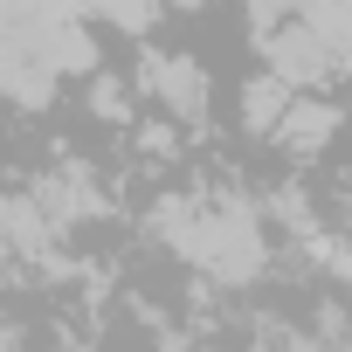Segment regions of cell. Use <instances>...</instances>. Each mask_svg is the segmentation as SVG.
Masks as SVG:
<instances>
[{"mask_svg": "<svg viewBox=\"0 0 352 352\" xmlns=\"http://www.w3.org/2000/svg\"><path fill=\"white\" fill-rule=\"evenodd\" d=\"M256 56H263V69L270 76H283L290 90H331L338 83V63H331V49L290 14V21H276V28H263L256 35Z\"/></svg>", "mask_w": 352, "mask_h": 352, "instance_id": "277c9868", "label": "cell"}, {"mask_svg": "<svg viewBox=\"0 0 352 352\" xmlns=\"http://www.w3.org/2000/svg\"><path fill=\"white\" fill-rule=\"evenodd\" d=\"M194 352H235V345H194Z\"/></svg>", "mask_w": 352, "mask_h": 352, "instance_id": "5bb4252c", "label": "cell"}, {"mask_svg": "<svg viewBox=\"0 0 352 352\" xmlns=\"http://www.w3.org/2000/svg\"><path fill=\"white\" fill-rule=\"evenodd\" d=\"M0 256H14L28 270H49V276H69V256H63V228L42 214V201L21 187V194H0Z\"/></svg>", "mask_w": 352, "mask_h": 352, "instance_id": "5b68a950", "label": "cell"}, {"mask_svg": "<svg viewBox=\"0 0 352 352\" xmlns=\"http://www.w3.org/2000/svg\"><path fill=\"white\" fill-rule=\"evenodd\" d=\"M338 208H345V228H352V187H345V201H338Z\"/></svg>", "mask_w": 352, "mask_h": 352, "instance_id": "4fadbf2b", "label": "cell"}, {"mask_svg": "<svg viewBox=\"0 0 352 352\" xmlns=\"http://www.w3.org/2000/svg\"><path fill=\"white\" fill-rule=\"evenodd\" d=\"M304 8V0H242V14H249V28L263 35V28H276V21H290Z\"/></svg>", "mask_w": 352, "mask_h": 352, "instance_id": "30bf717a", "label": "cell"}, {"mask_svg": "<svg viewBox=\"0 0 352 352\" xmlns=\"http://www.w3.org/2000/svg\"><path fill=\"white\" fill-rule=\"evenodd\" d=\"M145 235L201 270V283L214 290H256L276 263V235H270V208L221 187V194H159L145 214Z\"/></svg>", "mask_w": 352, "mask_h": 352, "instance_id": "6da1fadb", "label": "cell"}, {"mask_svg": "<svg viewBox=\"0 0 352 352\" xmlns=\"http://www.w3.org/2000/svg\"><path fill=\"white\" fill-rule=\"evenodd\" d=\"M138 90H145V104L159 118H173L180 131H208V118H214V76L187 49L138 42Z\"/></svg>", "mask_w": 352, "mask_h": 352, "instance_id": "7a4b0ae2", "label": "cell"}, {"mask_svg": "<svg viewBox=\"0 0 352 352\" xmlns=\"http://www.w3.org/2000/svg\"><path fill=\"white\" fill-rule=\"evenodd\" d=\"M28 194L42 201V214H49L63 235L97 228V221L111 214V194H104L97 173H90V159H56V166H42L35 180H28Z\"/></svg>", "mask_w": 352, "mask_h": 352, "instance_id": "3957f363", "label": "cell"}, {"mask_svg": "<svg viewBox=\"0 0 352 352\" xmlns=\"http://www.w3.org/2000/svg\"><path fill=\"white\" fill-rule=\"evenodd\" d=\"M0 352H28V338H21V324H8V318H0Z\"/></svg>", "mask_w": 352, "mask_h": 352, "instance_id": "8fae6325", "label": "cell"}, {"mask_svg": "<svg viewBox=\"0 0 352 352\" xmlns=\"http://www.w3.org/2000/svg\"><path fill=\"white\" fill-rule=\"evenodd\" d=\"M338 131H345V104L324 97V90H297L290 111H283V124L270 131V145H276L290 166H318V159L338 145Z\"/></svg>", "mask_w": 352, "mask_h": 352, "instance_id": "8992f818", "label": "cell"}, {"mask_svg": "<svg viewBox=\"0 0 352 352\" xmlns=\"http://www.w3.org/2000/svg\"><path fill=\"white\" fill-rule=\"evenodd\" d=\"M290 97H297V90H290L283 76H270V69H256V76H249V83L235 90V124H242L249 138H263V145H270V131L283 124V111H290Z\"/></svg>", "mask_w": 352, "mask_h": 352, "instance_id": "52a82bcc", "label": "cell"}, {"mask_svg": "<svg viewBox=\"0 0 352 352\" xmlns=\"http://www.w3.org/2000/svg\"><path fill=\"white\" fill-rule=\"evenodd\" d=\"M297 21L331 49V63H338V83H352V0H304L297 8Z\"/></svg>", "mask_w": 352, "mask_h": 352, "instance_id": "ba28073f", "label": "cell"}, {"mask_svg": "<svg viewBox=\"0 0 352 352\" xmlns=\"http://www.w3.org/2000/svg\"><path fill=\"white\" fill-rule=\"evenodd\" d=\"M201 8V0H166V14H194Z\"/></svg>", "mask_w": 352, "mask_h": 352, "instance_id": "7c38bea8", "label": "cell"}, {"mask_svg": "<svg viewBox=\"0 0 352 352\" xmlns=\"http://www.w3.org/2000/svg\"><path fill=\"white\" fill-rule=\"evenodd\" d=\"M83 83H90V118H104V124H138V104H145V97H131L124 76L97 69V76H83Z\"/></svg>", "mask_w": 352, "mask_h": 352, "instance_id": "9c48e42d", "label": "cell"}]
</instances>
